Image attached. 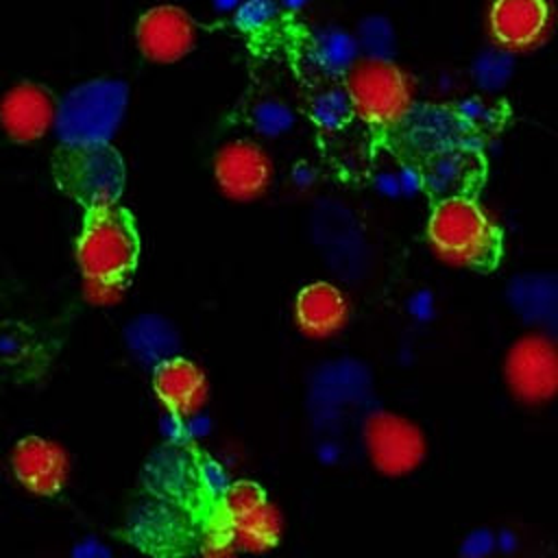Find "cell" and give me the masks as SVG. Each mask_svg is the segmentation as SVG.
<instances>
[{"label": "cell", "mask_w": 558, "mask_h": 558, "mask_svg": "<svg viewBox=\"0 0 558 558\" xmlns=\"http://www.w3.org/2000/svg\"><path fill=\"white\" fill-rule=\"evenodd\" d=\"M551 31L547 0H493L488 9L490 39L506 52H530Z\"/></svg>", "instance_id": "obj_10"}, {"label": "cell", "mask_w": 558, "mask_h": 558, "mask_svg": "<svg viewBox=\"0 0 558 558\" xmlns=\"http://www.w3.org/2000/svg\"><path fill=\"white\" fill-rule=\"evenodd\" d=\"M508 386L525 403H543L558 388L556 344L545 336L519 338L506 360Z\"/></svg>", "instance_id": "obj_7"}, {"label": "cell", "mask_w": 558, "mask_h": 558, "mask_svg": "<svg viewBox=\"0 0 558 558\" xmlns=\"http://www.w3.org/2000/svg\"><path fill=\"white\" fill-rule=\"evenodd\" d=\"M52 179L65 196L87 209L120 201L126 168L107 140L63 142L52 157Z\"/></svg>", "instance_id": "obj_3"}, {"label": "cell", "mask_w": 558, "mask_h": 558, "mask_svg": "<svg viewBox=\"0 0 558 558\" xmlns=\"http://www.w3.org/2000/svg\"><path fill=\"white\" fill-rule=\"evenodd\" d=\"M294 316L305 336L327 338L344 327L349 307L344 294L336 286L316 281L299 292Z\"/></svg>", "instance_id": "obj_14"}, {"label": "cell", "mask_w": 558, "mask_h": 558, "mask_svg": "<svg viewBox=\"0 0 558 558\" xmlns=\"http://www.w3.org/2000/svg\"><path fill=\"white\" fill-rule=\"evenodd\" d=\"M140 259L133 214L120 203L87 207L76 238V262L89 294H116L131 281Z\"/></svg>", "instance_id": "obj_1"}, {"label": "cell", "mask_w": 558, "mask_h": 558, "mask_svg": "<svg viewBox=\"0 0 558 558\" xmlns=\"http://www.w3.org/2000/svg\"><path fill=\"white\" fill-rule=\"evenodd\" d=\"M11 469L15 480L35 495L52 497L63 490L70 473L65 449L41 436H24L11 451Z\"/></svg>", "instance_id": "obj_12"}, {"label": "cell", "mask_w": 558, "mask_h": 558, "mask_svg": "<svg viewBox=\"0 0 558 558\" xmlns=\"http://www.w3.org/2000/svg\"><path fill=\"white\" fill-rule=\"evenodd\" d=\"M192 15L177 4H157L144 11L135 24V44L144 59L153 63H177L196 44Z\"/></svg>", "instance_id": "obj_8"}, {"label": "cell", "mask_w": 558, "mask_h": 558, "mask_svg": "<svg viewBox=\"0 0 558 558\" xmlns=\"http://www.w3.org/2000/svg\"><path fill=\"white\" fill-rule=\"evenodd\" d=\"M222 510L238 549L268 551L279 545L281 517L259 484L231 482L222 495Z\"/></svg>", "instance_id": "obj_5"}, {"label": "cell", "mask_w": 558, "mask_h": 558, "mask_svg": "<svg viewBox=\"0 0 558 558\" xmlns=\"http://www.w3.org/2000/svg\"><path fill=\"white\" fill-rule=\"evenodd\" d=\"M153 390L174 418H192L207 401L205 373L185 357H163L153 371Z\"/></svg>", "instance_id": "obj_13"}, {"label": "cell", "mask_w": 558, "mask_h": 558, "mask_svg": "<svg viewBox=\"0 0 558 558\" xmlns=\"http://www.w3.org/2000/svg\"><path fill=\"white\" fill-rule=\"evenodd\" d=\"M59 116L54 94L33 81L11 85L0 98V126L15 144H33L48 135Z\"/></svg>", "instance_id": "obj_9"}, {"label": "cell", "mask_w": 558, "mask_h": 558, "mask_svg": "<svg viewBox=\"0 0 558 558\" xmlns=\"http://www.w3.org/2000/svg\"><path fill=\"white\" fill-rule=\"evenodd\" d=\"M432 248L449 264L490 272L504 255V233L471 196L440 201L427 220Z\"/></svg>", "instance_id": "obj_2"}, {"label": "cell", "mask_w": 558, "mask_h": 558, "mask_svg": "<svg viewBox=\"0 0 558 558\" xmlns=\"http://www.w3.org/2000/svg\"><path fill=\"white\" fill-rule=\"evenodd\" d=\"M364 440L375 469L390 477L412 473L427 451L423 432L392 412H375L366 423Z\"/></svg>", "instance_id": "obj_6"}, {"label": "cell", "mask_w": 558, "mask_h": 558, "mask_svg": "<svg viewBox=\"0 0 558 558\" xmlns=\"http://www.w3.org/2000/svg\"><path fill=\"white\" fill-rule=\"evenodd\" d=\"M214 174L225 196L233 201H253L268 190L272 161L259 144L235 140L216 153Z\"/></svg>", "instance_id": "obj_11"}, {"label": "cell", "mask_w": 558, "mask_h": 558, "mask_svg": "<svg viewBox=\"0 0 558 558\" xmlns=\"http://www.w3.org/2000/svg\"><path fill=\"white\" fill-rule=\"evenodd\" d=\"M344 85L355 113L375 129L397 126L412 109V81L390 59H357L349 68Z\"/></svg>", "instance_id": "obj_4"}]
</instances>
